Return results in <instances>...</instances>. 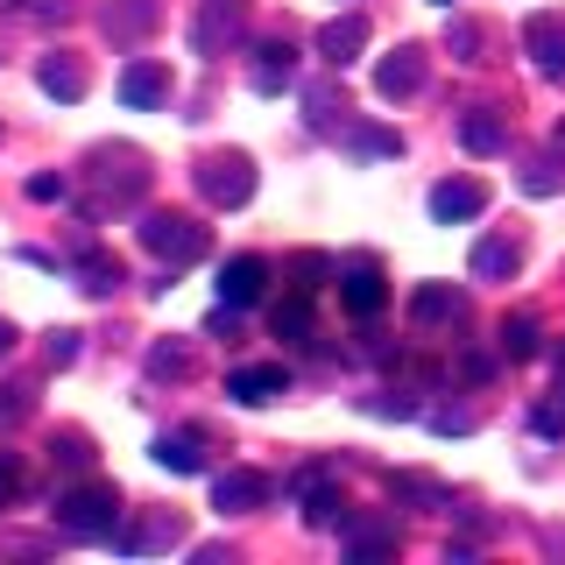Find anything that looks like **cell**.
<instances>
[{
    "mask_svg": "<svg viewBox=\"0 0 565 565\" xmlns=\"http://www.w3.org/2000/svg\"><path fill=\"white\" fill-rule=\"evenodd\" d=\"M149 375H191V353L184 347H156L149 353Z\"/></svg>",
    "mask_w": 565,
    "mask_h": 565,
    "instance_id": "cell-31",
    "label": "cell"
},
{
    "mask_svg": "<svg viewBox=\"0 0 565 565\" xmlns=\"http://www.w3.org/2000/svg\"><path fill=\"white\" fill-rule=\"evenodd\" d=\"M481 212H488V184H473V177H446V184L431 191V220H446V226L481 220Z\"/></svg>",
    "mask_w": 565,
    "mask_h": 565,
    "instance_id": "cell-9",
    "label": "cell"
},
{
    "mask_svg": "<svg viewBox=\"0 0 565 565\" xmlns=\"http://www.w3.org/2000/svg\"><path fill=\"white\" fill-rule=\"evenodd\" d=\"M431 431H473V411H438Z\"/></svg>",
    "mask_w": 565,
    "mask_h": 565,
    "instance_id": "cell-37",
    "label": "cell"
},
{
    "mask_svg": "<svg viewBox=\"0 0 565 565\" xmlns=\"http://www.w3.org/2000/svg\"><path fill=\"white\" fill-rule=\"evenodd\" d=\"M64 191H71L64 177H29V199L35 205H64Z\"/></svg>",
    "mask_w": 565,
    "mask_h": 565,
    "instance_id": "cell-33",
    "label": "cell"
},
{
    "mask_svg": "<svg viewBox=\"0 0 565 565\" xmlns=\"http://www.w3.org/2000/svg\"><path fill=\"white\" fill-rule=\"evenodd\" d=\"M14 494H22V459H14V452H0V509H8Z\"/></svg>",
    "mask_w": 565,
    "mask_h": 565,
    "instance_id": "cell-32",
    "label": "cell"
},
{
    "mask_svg": "<svg viewBox=\"0 0 565 565\" xmlns=\"http://www.w3.org/2000/svg\"><path fill=\"white\" fill-rule=\"evenodd\" d=\"M459 141H467V156H502L509 149V120L488 114V106H473V114L459 120Z\"/></svg>",
    "mask_w": 565,
    "mask_h": 565,
    "instance_id": "cell-16",
    "label": "cell"
},
{
    "mask_svg": "<svg viewBox=\"0 0 565 565\" xmlns=\"http://www.w3.org/2000/svg\"><path fill=\"white\" fill-rule=\"evenodd\" d=\"M156 29V0H114L106 8V35L114 43H135V35H149Z\"/></svg>",
    "mask_w": 565,
    "mask_h": 565,
    "instance_id": "cell-20",
    "label": "cell"
},
{
    "mask_svg": "<svg viewBox=\"0 0 565 565\" xmlns=\"http://www.w3.org/2000/svg\"><path fill=\"white\" fill-rule=\"evenodd\" d=\"M311 332V290H297L290 305H276V340H305Z\"/></svg>",
    "mask_w": 565,
    "mask_h": 565,
    "instance_id": "cell-27",
    "label": "cell"
},
{
    "mask_svg": "<svg viewBox=\"0 0 565 565\" xmlns=\"http://www.w3.org/2000/svg\"><path fill=\"white\" fill-rule=\"evenodd\" d=\"M276 494V481L269 473H247V467H226L220 481H212V509L220 516H247V509H262Z\"/></svg>",
    "mask_w": 565,
    "mask_h": 565,
    "instance_id": "cell-6",
    "label": "cell"
},
{
    "mask_svg": "<svg viewBox=\"0 0 565 565\" xmlns=\"http://www.w3.org/2000/svg\"><path fill=\"white\" fill-rule=\"evenodd\" d=\"M0 353H14V326H8V318H0Z\"/></svg>",
    "mask_w": 565,
    "mask_h": 565,
    "instance_id": "cell-39",
    "label": "cell"
},
{
    "mask_svg": "<svg viewBox=\"0 0 565 565\" xmlns=\"http://www.w3.org/2000/svg\"><path fill=\"white\" fill-rule=\"evenodd\" d=\"M411 318L417 326H459V318H467V297H459L452 282H424L411 297Z\"/></svg>",
    "mask_w": 565,
    "mask_h": 565,
    "instance_id": "cell-14",
    "label": "cell"
},
{
    "mask_svg": "<svg viewBox=\"0 0 565 565\" xmlns=\"http://www.w3.org/2000/svg\"><path fill=\"white\" fill-rule=\"evenodd\" d=\"M446 43L459 50V57H467L473 64V50H481V29H473V22H452V35H446Z\"/></svg>",
    "mask_w": 565,
    "mask_h": 565,
    "instance_id": "cell-35",
    "label": "cell"
},
{
    "mask_svg": "<svg viewBox=\"0 0 565 565\" xmlns=\"http://www.w3.org/2000/svg\"><path fill=\"white\" fill-rule=\"evenodd\" d=\"M199 199L220 205V212H241L247 199H255V163H247L241 149H220V156H199Z\"/></svg>",
    "mask_w": 565,
    "mask_h": 565,
    "instance_id": "cell-3",
    "label": "cell"
},
{
    "mask_svg": "<svg viewBox=\"0 0 565 565\" xmlns=\"http://www.w3.org/2000/svg\"><path fill=\"white\" fill-rule=\"evenodd\" d=\"M247 78H255V93H282V85L297 78V50L290 43H255V71H247Z\"/></svg>",
    "mask_w": 565,
    "mask_h": 565,
    "instance_id": "cell-15",
    "label": "cell"
},
{
    "mask_svg": "<svg viewBox=\"0 0 565 565\" xmlns=\"http://www.w3.org/2000/svg\"><path fill=\"white\" fill-rule=\"evenodd\" d=\"M361 50H367V14H340V22H326V29H318V57H326V64H353V57H361Z\"/></svg>",
    "mask_w": 565,
    "mask_h": 565,
    "instance_id": "cell-12",
    "label": "cell"
},
{
    "mask_svg": "<svg viewBox=\"0 0 565 565\" xmlns=\"http://www.w3.org/2000/svg\"><path fill=\"white\" fill-rule=\"evenodd\" d=\"M0 8H22V0H0Z\"/></svg>",
    "mask_w": 565,
    "mask_h": 565,
    "instance_id": "cell-40",
    "label": "cell"
},
{
    "mask_svg": "<svg viewBox=\"0 0 565 565\" xmlns=\"http://www.w3.org/2000/svg\"><path fill=\"white\" fill-rule=\"evenodd\" d=\"M297 494H305V516L318 523V530H326V523H340V494H332V481H326V473H297Z\"/></svg>",
    "mask_w": 565,
    "mask_h": 565,
    "instance_id": "cell-21",
    "label": "cell"
},
{
    "mask_svg": "<svg viewBox=\"0 0 565 565\" xmlns=\"http://www.w3.org/2000/svg\"><path fill=\"white\" fill-rule=\"evenodd\" d=\"M226 396H234V403H276V396H290V367H282V361L234 367V375H226Z\"/></svg>",
    "mask_w": 565,
    "mask_h": 565,
    "instance_id": "cell-10",
    "label": "cell"
},
{
    "mask_svg": "<svg viewBox=\"0 0 565 565\" xmlns=\"http://www.w3.org/2000/svg\"><path fill=\"white\" fill-rule=\"evenodd\" d=\"M71 361H78V332H50V367H71Z\"/></svg>",
    "mask_w": 565,
    "mask_h": 565,
    "instance_id": "cell-34",
    "label": "cell"
},
{
    "mask_svg": "<svg viewBox=\"0 0 565 565\" xmlns=\"http://www.w3.org/2000/svg\"><path fill=\"white\" fill-rule=\"evenodd\" d=\"M375 93H382V99H411V93H424V50H417V43L388 50V57L375 64Z\"/></svg>",
    "mask_w": 565,
    "mask_h": 565,
    "instance_id": "cell-8",
    "label": "cell"
},
{
    "mask_svg": "<svg viewBox=\"0 0 565 565\" xmlns=\"http://www.w3.org/2000/svg\"><path fill=\"white\" fill-rule=\"evenodd\" d=\"M57 530H71V537H114L120 530V494L114 481H78L57 494Z\"/></svg>",
    "mask_w": 565,
    "mask_h": 565,
    "instance_id": "cell-1",
    "label": "cell"
},
{
    "mask_svg": "<svg viewBox=\"0 0 565 565\" xmlns=\"http://www.w3.org/2000/svg\"><path fill=\"white\" fill-rule=\"evenodd\" d=\"M396 552V523H353L347 530V558H388Z\"/></svg>",
    "mask_w": 565,
    "mask_h": 565,
    "instance_id": "cell-24",
    "label": "cell"
},
{
    "mask_svg": "<svg viewBox=\"0 0 565 565\" xmlns=\"http://www.w3.org/2000/svg\"><path fill=\"white\" fill-rule=\"evenodd\" d=\"M530 431H537V438H565V388H558L552 403H537V411H530Z\"/></svg>",
    "mask_w": 565,
    "mask_h": 565,
    "instance_id": "cell-28",
    "label": "cell"
},
{
    "mask_svg": "<svg viewBox=\"0 0 565 565\" xmlns=\"http://www.w3.org/2000/svg\"><path fill=\"white\" fill-rule=\"evenodd\" d=\"M57 446H64V459H71V467H85V459H93V452H85V438H78V431H64Z\"/></svg>",
    "mask_w": 565,
    "mask_h": 565,
    "instance_id": "cell-38",
    "label": "cell"
},
{
    "mask_svg": "<svg viewBox=\"0 0 565 565\" xmlns=\"http://www.w3.org/2000/svg\"><path fill=\"white\" fill-rule=\"evenodd\" d=\"M71 276H78V290H85V297H114L120 282H128V269H120V262L106 255V247H93V255H78V262H71Z\"/></svg>",
    "mask_w": 565,
    "mask_h": 565,
    "instance_id": "cell-17",
    "label": "cell"
},
{
    "mask_svg": "<svg viewBox=\"0 0 565 565\" xmlns=\"http://www.w3.org/2000/svg\"><path fill=\"white\" fill-rule=\"evenodd\" d=\"M537 353V318L516 311V318H502V361H530Z\"/></svg>",
    "mask_w": 565,
    "mask_h": 565,
    "instance_id": "cell-25",
    "label": "cell"
},
{
    "mask_svg": "<svg viewBox=\"0 0 565 565\" xmlns=\"http://www.w3.org/2000/svg\"><path fill=\"white\" fill-rule=\"evenodd\" d=\"M29 411V388H0V424H14Z\"/></svg>",
    "mask_w": 565,
    "mask_h": 565,
    "instance_id": "cell-36",
    "label": "cell"
},
{
    "mask_svg": "<svg viewBox=\"0 0 565 565\" xmlns=\"http://www.w3.org/2000/svg\"><path fill=\"white\" fill-rule=\"evenodd\" d=\"M120 99H128V106H163L170 99V71L156 57H135L128 71H120Z\"/></svg>",
    "mask_w": 565,
    "mask_h": 565,
    "instance_id": "cell-13",
    "label": "cell"
},
{
    "mask_svg": "<svg viewBox=\"0 0 565 565\" xmlns=\"http://www.w3.org/2000/svg\"><path fill=\"white\" fill-rule=\"evenodd\" d=\"M516 262H523V247H516V241H502V234H494V241H481V247H473V276H488V282H502V276H516Z\"/></svg>",
    "mask_w": 565,
    "mask_h": 565,
    "instance_id": "cell-22",
    "label": "cell"
},
{
    "mask_svg": "<svg viewBox=\"0 0 565 565\" xmlns=\"http://www.w3.org/2000/svg\"><path fill=\"white\" fill-rule=\"evenodd\" d=\"M340 305L353 311V318H375L382 305H388V282H382V269L367 255H353L347 269H340Z\"/></svg>",
    "mask_w": 565,
    "mask_h": 565,
    "instance_id": "cell-7",
    "label": "cell"
},
{
    "mask_svg": "<svg viewBox=\"0 0 565 565\" xmlns=\"http://www.w3.org/2000/svg\"><path fill=\"white\" fill-rule=\"evenodd\" d=\"M340 135L353 156H403V135H388V128H340Z\"/></svg>",
    "mask_w": 565,
    "mask_h": 565,
    "instance_id": "cell-26",
    "label": "cell"
},
{
    "mask_svg": "<svg viewBox=\"0 0 565 565\" xmlns=\"http://www.w3.org/2000/svg\"><path fill=\"white\" fill-rule=\"evenodd\" d=\"M141 247H149L163 269H191L205 255V226L191 212H141Z\"/></svg>",
    "mask_w": 565,
    "mask_h": 565,
    "instance_id": "cell-2",
    "label": "cell"
},
{
    "mask_svg": "<svg viewBox=\"0 0 565 565\" xmlns=\"http://www.w3.org/2000/svg\"><path fill=\"white\" fill-rule=\"evenodd\" d=\"M523 57L537 64L544 78H565V14L558 8H544V14L523 22Z\"/></svg>",
    "mask_w": 565,
    "mask_h": 565,
    "instance_id": "cell-5",
    "label": "cell"
},
{
    "mask_svg": "<svg viewBox=\"0 0 565 565\" xmlns=\"http://www.w3.org/2000/svg\"><path fill=\"white\" fill-rule=\"evenodd\" d=\"M163 544H184V523L177 516H156V523H135L120 537V552H163Z\"/></svg>",
    "mask_w": 565,
    "mask_h": 565,
    "instance_id": "cell-23",
    "label": "cell"
},
{
    "mask_svg": "<svg viewBox=\"0 0 565 565\" xmlns=\"http://www.w3.org/2000/svg\"><path fill=\"white\" fill-rule=\"evenodd\" d=\"M305 106H311V128H318V135H332V106H347V99L332 93V85H311Z\"/></svg>",
    "mask_w": 565,
    "mask_h": 565,
    "instance_id": "cell-29",
    "label": "cell"
},
{
    "mask_svg": "<svg viewBox=\"0 0 565 565\" xmlns=\"http://www.w3.org/2000/svg\"><path fill=\"white\" fill-rule=\"evenodd\" d=\"M35 85H43L50 99H64V106H71V99H85V64L57 50V57H43V71H35Z\"/></svg>",
    "mask_w": 565,
    "mask_h": 565,
    "instance_id": "cell-19",
    "label": "cell"
},
{
    "mask_svg": "<svg viewBox=\"0 0 565 565\" xmlns=\"http://www.w3.org/2000/svg\"><path fill=\"white\" fill-rule=\"evenodd\" d=\"M262 282H269V262H262V255H234L220 269V305L226 311H247L262 297Z\"/></svg>",
    "mask_w": 565,
    "mask_h": 565,
    "instance_id": "cell-11",
    "label": "cell"
},
{
    "mask_svg": "<svg viewBox=\"0 0 565 565\" xmlns=\"http://www.w3.org/2000/svg\"><path fill=\"white\" fill-rule=\"evenodd\" d=\"M93 184L106 205H135L141 191H149V156L128 149V141H114V149H93Z\"/></svg>",
    "mask_w": 565,
    "mask_h": 565,
    "instance_id": "cell-4",
    "label": "cell"
},
{
    "mask_svg": "<svg viewBox=\"0 0 565 565\" xmlns=\"http://www.w3.org/2000/svg\"><path fill=\"white\" fill-rule=\"evenodd\" d=\"M523 191H530V199H544V191H558V163H552V156H537V163L523 170Z\"/></svg>",
    "mask_w": 565,
    "mask_h": 565,
    "instance_id": "cell-30",
    "label": "cell"
},
{
    "mask_svg": "<svg viewBox=\"0 0 565 565\" xmlns=\"http://www.w3.org/2000/svg\"><path fill=\"white\" fill-rule=\"evenodd\" d=\"M156 467H170V473H205V438H199V431H163V438H156Z\"/></svg>",
    "mask_w": 565,
    "mask_h": 565,
    "instance_id": "cell-18",
    "label": "cell"
}]
</instances>
